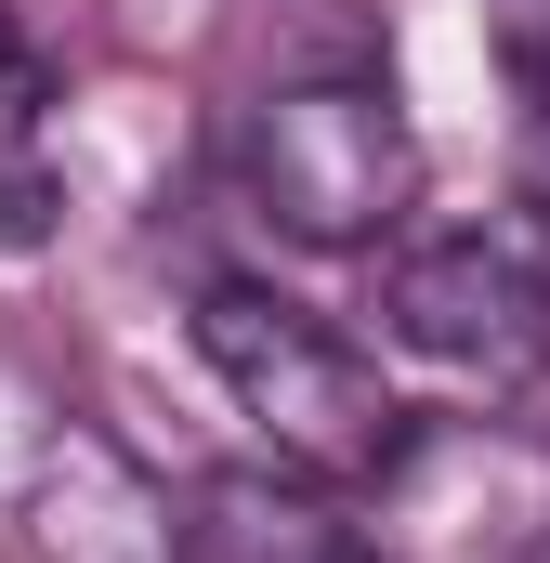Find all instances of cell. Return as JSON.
Masks as SVG:
<instances>
[{
	"label": "cell",
	"instance_id": "cell-1",
	"mask_svg": "<svg viewBox=\"0 0 550 563\" xmlns=\"http://www.w3.org/2000/svg\"><path fill=\"white\" fill-rule=\"evenodd\" d=\"M197 354H210V380L237 394V420L263 432L301 485H394L419 459L407 394L315 301H288V288H250V276L197 288Z\"/></svg>",
	"mask_w": 550,
	"mask_h": 563
},
{
	"label": "cell",
	"instance_id": "cell-2",
	"mask_svg": "<svg viewBox=\"0 0 550 563\" xmlns=\"http://www.w3.org/2000/svg\"><path fill=\"white\" fill-rule=\"evenodd\" d=\"M250 197L301 250H381L419 197V132L394 79H288L250 106Z\"/></svg>",
	"mask_w": 550,
	"mask_h": 563
},
{
	"label": "cell",
	"instance_id": "cell-3",
	"mask_svg": "<svg viewBox=\"0 0 550 563\" xmlns=\"http://www.w3.org/2000/svg\"><path fill=\"white\" fill-rule=\"evenodd\" d=\"M381 314L394 341L485 380V394H525L550 367V263L525 250V223H446V236H407L381 263Z\"/></svg>",
	"mask_w": 550,
	"mask_h": 563
},
{
	"label": "cell",
	"instance_id": "cell-4",
	"mask_svg": "<svg viewBox=\"0 0 550 563\" xmlns=\"http://www.w3.org/2000/svg\"><path fill=\"white\" fill-rule=\"evenodd\" d=\"M13 525H26V563H197V511L92 420L40 432Z\"/></svg>",
	"mask_w": 550,
	"mask_h": 563
},
{
	"label": "cell",
	"instance_id": "cell-5",
	"mask_svg": "<svg viewBox=\"0 0 550 563\" xmlns=\"http://www.w3.org/2000/svg\"><path fill=\"white\" fill-rule=\"evenodd\" d=\"M197 563H381L367 525H341L328 498H301V485H210L197 498Z\"/></svg>",
	"mask_w": 550,
	"mask_h": 563
},
{
	"label": "cell",
	"instance_id": "cell-6",
	"mask_svg": "<svg viewBox=\"0 0 550 563\" xmlns=\"http://www.w3.org/2000/svg\"><path fill=\"white\" fill-rule=\"evenodd\" d=\"M53 236V170H40V144L0 132V250H40Z\"/></svg>",
	"mask_w": 550,
	"mask_h": 563
},
{
	"label": "cell",
	"instance_id": "cell-7",
	"mask_svg": "<svg viewBox=\"0 0 550 563\" xmlns=\"http://www.w3.org/2000/svg\"><path fill=\"white\" fill-rule=\"evenodd\" d=\"M40 106H53V66H40V40L0 13V132H13V144H40Z\"/></svg>",
	"mask_w": 550,
	"mask_h": 563
}]
</instances>
